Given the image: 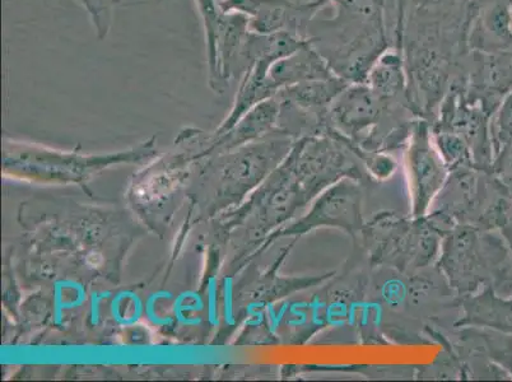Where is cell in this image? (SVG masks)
I'll use <instances>...</instances> for the list:
<instances>
[{"mask_svg":"<svg viewBox=\"0 0 512 382\" xmlns=\"http://www.w3.org/2000/svg\"><path fill=\"white\" fill-rule=\"evenodd\" d=\"M353 151L362 161L367 174L377 181L389 180L397 172L398 162L386 152H367L358 146L353 147Z\"/></svg>","mask_w":512,"mask_h":382,"instance_id":"7402d4cb","label":"cell"},{"mask_svg":"<svg viewBox=\"0 0 512 382\" xmlns=\"http://www.w3.org/2000/svg\"><path fill=\"white\" fill-rule=\"evenodd\" d=\"M462 314L455 329L484 328L512 335V293L501 295L491 287L462 297Z\"/></svg>","mask_w":512,"mask_h":382,"instance_id":"30bf717a","label":"cell"},{"mask_svg":"<svg viewBox=\"0 0 512 382\" xmlns=\"http://www.w3.org/2000/svg\"><path fill=\"white\" fill-rule=\"evenodd\" d=\"M202 20L208 60L209 83L217 86V32L222 12L217 0H194Z\"/></svg>","mask_w":512,"mask_h":382,"instance_id":"9a60e30c","label":"cell"},{"mask_svg":"<svg viewBox=\"0 0 512 382\" xmlns=\"http://www.w3.org/2000/svg\"><path fill=\"white\" fill-rule=\"evenodd\" d=\"M342 291L328 290L315 293L309 298L286 302L281 309L273 305L265 307L269 332L277 339H285L291 344H305L321 330L327 328L333 318V311L343 304Z\"/></svg>","mask_w":512,"mask_h":382,"instance_id":"5b68a950","label":"cell"},{"mask_svg":"<svg viewBox=\"0 0 512 382\" xmlns=\"http://www.w3.org/2000/svg\"><path fill=\"white\" fill-rule=\"evenodd\" d=\"M222 298H223V320L227 326L236 324L234 316V282L232 278L226 277L222 282Z\"/></svg>","mask_w":512,"mask_h":382,"instance_id":"d4e9b609","label":"cell"},{"mask_svg":"<svg viewBox=\"0 0 512 382\" xmlns=\"http://www.w3.org/2000/svg\"><path fill=\"white\" fill-rule=\"evenodd\" d=\"M87 292L85 286L72 279H60L53 288V319L57 325H62L64 315L85 305Z\"/></svg>","mask_w":512,"mask_h":382,"instance_id":"ac0fdd59","label":"cell"},{"mask_svg":"<svg viewBox=\"0 0 512 382\" xmlns=\"http://www.w3.org/2000/svg\"><path fill=\"white\" fill-rule=\"evenodd\" d=\"M250 18L244 13H222L217 32V88L246 72L245 46Z\"/></svg>","mask_w":512,"mask_h":382,"instance_id":"9c48e42d","label":"cell"},{"mask_svg":"<svg viewBox=\"0 0 512 382\" xmlns=\"http://www.w3.org/2000/svg\"><path fill=\"white\" fill-rule=\"evenodd\" d=\"M386 101L367 83H351L329 107L330 130L357 143L381 123L388 111Z\"/></svg>","mask_w":512,"mask_h":382,"instance_id":"52a82bcc","label":"cell"},{"mask_svg":"<svg viewBox=\"0 0 512 382\" xmlns=\"http://www.w3.org/2000/svg\"><path fill=\"white\" fill-rule=\"evenodd\" d=\"M110 315L121 328L138 324L144 315L143 298L128 290L116 293L110 302Z\"/></svg>","mask_w":512,"mask_h":382,"instance_id":"d6986e66","label":"cell"},{"mask_svg":"<svg viewBox=\"0 0 512 382\" xmlns=\"http://www.w3.org/2000/svg\"><path fill=\"white\" fill-rule=\"evenodd\" d=\"M372 267L414 273L439 259L444 232L430 218L385 211L365 222L360 235Z\"/></svg>","mask_w":512,"mask_h":382,"instance_id":"7a4b0ae2","label":"cell"},{"mask_svg":"<svg viewBox=\"0 0 512 382\" xmlns=\"http://www.w3.org/2000/svg\"><path fill=\"white\" fill-rule=\"evenodd\" d=\"M491 114L477 101L450 96L442 104L440 119L434 130H449L459 134L472 151L477 170L493 172L495 155L490 133Z\"/></svg>","mask_w":512,"mask_h":382,"instance_id":"8992f818","label":"cell"},{"mask_svg":"<svg viewBox=\"0 0 512 382\" xmlns=\"http://www.w3.org/2000/svg\"><path fill=\"white\" fill-rule=\"evenodd\" d=\"M222 13L239 12L250 18V30L256 34L290 32L302 37L301 30L309 21L310 13L323 4V0L304 3L296 0H220Z\"/></svg>","mask_w":512,"mask_h":382,"instance_id":"ba28073f","label":"cell"},{"mask_svg":"<svg viewBox=\"0 0 512 382\" xmlns=\"http://www.w3.org/2000/svg\"><path fill=\"white\" fill-rule=\"evenodd\" d=\"M269 74L279 90L297 83L337 76L332 65L321 57L309 40L295 53L274 63Z\"/></svg>","mask_w":512,"mask_h":382,"instance_id":"8fae6325","label":"cell"},{"mask_svg":"<svg viewBox=\"0 0 512 382\" xmlns=\"http://www.w3.org/2000/svg\"><path fill=\"white\" fill-rule=\"evenodd\" d=\"M459 330V346L500 367L512 380V335L472 326Z\"/></svg>","mask_w":512,"mask_h":382,"instance_id":"7c38bea8","label":"cell"},{"mask_svg":"<svg viewBox=\"0 0 512 382\" xmlns=\"http://www.w3.org/2000/svg\"><path fill=\"white\" fill-rule=\"evenodd\" d=\"M366 83L377 95L389 100L406 88L403 72V60L397 51L380 54L367 73Z\"/></svg>","mask_w":512,"mask_h":382,"instance_id":"5bb4252c","label":"cell"},{"mask_svg":"<svg viewBox=\"0 0 512 382\" xmlns=\"http://www.w3.org/2000/svg\"><path fill=\"white\" fill-rule=\"evenodd\" d=\"M82 7L86 9L88 16H90L93 26H95L97 37L104 40L110 30V18H107L101 9L96 6L92 0H78Z\"/></svg>","mask_w":512,"mask_h":382,"instance_id":"603a6c76","label":"cell"},{"mask_svg":"<svg viewBox=\"0 0 512 382\" xmlns=\"http://www.w3.org/2000/svg\"><path fill=\"white\" fill-rule=\"evenodd\" d=\"M349 85L351 82H348L347 79L334 76L297 83V85L282 88V92L283 96L297 109L328 115L330 105Z\"/></svg>","mask_w":512,"mask_h":382,"instance_id":"4fadbf2b","label":"cell"},{"mask_svg":"<svg viewBox=\"0 0 512 382\" xmlns=\"http://www.w3.org/2000/svg\"><path fill=\"white\" fill-rule=\"evenodd\" d=\"M206 301L197 291H184L175 297L176 323L185 328H199L203 324Z\"/></svg>","mask_w":512,"mask_h":382,"instance_id":"ffe728a7","label":"cell"},{"mask_svg":"<svg viewBox=\"0 0 512 382\" xmlns=\"http://www.w3.org/2000/svg\"><path fill=\"white\" fill-rule=\"evenodd\" d=\"M174 304V293L170 291L153 292L144 302V315L153 326L170 328L176 323Z\"/></svg>","mask_w":512,"mask_h":382,"instance_id":"44dd1931","label":"cell"},{"mask_svg":"<svg viewBox=\"0 0 512 382\" xmlns=\"http://www.w3.org/2000/svg\"><path fill=\"white\" fill-rule=\"evenodd\" d=\"M493 172L500 177L512 176V144L504 155L496 160Z\"/></svg>","mask_w":512,"mask_h":382,"instance_id":"484cf974","label":"cell"},{"mask_svg":"<svg viewBox=\"0 0 512 382\" xmlns=\"http://www.w3.org/2000/svg\"><path fill=\"white\" fill-rule=\"evenodd\" d=\"M435 265L460 298L487 287L512 293V258L500 232L456 225L442 240Z\"/></svg>","mask_w":512,"mask_h":382,"instance_id":"6da1fadb","label":"cell"},{"mask_svg":"<svg viewBox=\"0 0 512 382\" xmlns=\"http://www.w3.org/2000/svg\"><path fill=\"white\" fill-rule=\"evenodd\" d=\"M363 195L362 181L351 177L339 180L314 199L309 211L287 234L301 236L320 228H337L356 239L366 222L363 220Z\"/></svg>","mask_w":512,"mask_h":382,"instance_id":"3957f363","label":"cell"},{"mask_svg":"<svg viewBox=\"0 0 512 382\" xmlns=\"http://www.w3.org/2000/svg\"><path fill=\"white\" fill-rule=\"evenodd\" d=\"M431 130L432 141H434L437 152L450 171L459 169V167H474L472 151L459 134L449 132V130H434L432 128Z\"/></svg>","mask_w":512,"mask_h":382,"instance_id":"2e32d148","label":"cell"},{"mask_svg":"<svg viewBox=\"0 0 512 382\" xmlns=\"http://www.w3.org/2000/svg\"><path fill=\"white\" fill-rule=\"evenodd\" d=\"M207 321L212 328H218L221 324L220 315H218V288L217 279L211 277L207 284Z\"/></svg>","mask_w":512,"mask_h":382,"instance_id":"cb8c5ba5","label":"cell"},{"mask_svg":"<svg viewBox=\"0 0 512 382\" xmlns=\"http://www.w3.org/2000/svg\"><path fill=\"white\" fill-rule=\"evenodd\" d=\"M407 172L414 218L426 216L448 180L450 170L432 141V130L425 120L413 124L408 141Z\"/></svg>","mask_w":512,"mask_h":382,"instance_id":"277c9868","label":"cell"},{"mask_svg":"<svg viewBox=\"0 0 512 382\" xmlns=\"http://www.w3.org/2000/svg\"><path fill=\"white\" fill-rule=\"evenodd\" d=\"M502 180L505 181L506 185L509 186V189L511 191V194H512V176H509V177H501Z\"/></svg>","mask_w":512,"mask_h":382,"instance_id":"f1b7e54d","label":"cell"},{"mask_svg":"<svg viewBox=\"0 0 512 382\" xmlns=\"http://www.w3.org/2000/svg\"><path fill=\"white\" fill-rule=\"evenodd\" d=\"M490 133L495 162L512 144V90L493 111L490 119Z\"/></svg>","mask_w":512,"mask_h":382,"instance_id":"e0dca14e","label":"cell"},{"mask_svg":"<svg viewBox=\"0 0 512 382\" xmlns=\"http://www.w3.org/2000/svg\"><path fill=\"white\" fill-rule=\"evenodd\" d=\"M109 295V293L104 292H92L91 300H90V321L92 326H97L100 323V310H101V301L105 300V298Z\"/></svg>","mask_w":512,"mask_h":382,"instance_id":"4316f807","label":"cell"},{"mask_svg":"<svg viewBox=\"0 0 512 382\" xmlns=\"http://www.w3.org/2000/svg\"><path fill=\"white\" fill-rule=\"evenodd\" d=\"M92 2L95 3L96 6L101 9V12L106 16V12H110L111 7H113L114 4L120 3V0H92ZM106 17L110 18L109 16Z\"/></svg>","mask_w":512,"mask_h":382,"instance_id":"83f0119b","label":"cell"}]
</instances>
